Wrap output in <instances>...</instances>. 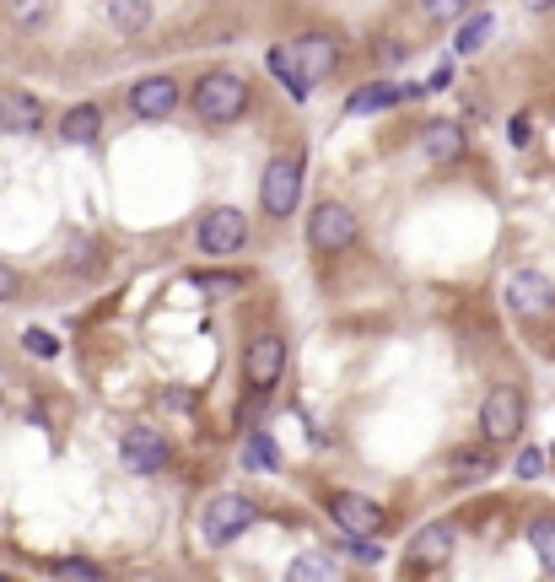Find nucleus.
Listing matches in <instances>:
<instances>
[{
  "mask_svg": "<svg viewBox=\"0 0 555 582\" xmlns=\"http://www.w3.org/2000/svg\"><path fill=\"white\" fill-rule=\"evenodd\" d=\"M97 129H103V114H97L92 103H82V108H71V114L60 119V141H65V146H86V141H97Z\"/></svg>",
  "mask_w": 555,
  "mask_h": 582,
  "instance_id": "dca6fc26",
  "label": "nucleus"
},
{
  "mask_svg": "<svg viewBox=\"0 0 555 582\" xmlns=\"http://www.w3.org/2000/svg\"><path fill=\"white\" fill-rule=\"evenodd\" d=\"M470 6H474V0H427V17H431V22H459Z\"/></svg>",
  "mask_w": 555,
  "mask_h": 582,
  "instance_id": "bb28decb",
  "label": "nucleus"
},
{
  "mask_svg": "<svg viewBox=\"0 0 555 582\" xmlns=\"http://www.w3.org/2000/svg\"><path fill=\"white\" fill-rule=\"evenodd\" d=\"M491 39V17H474V22H464V28H459V54H474V49H480V43Z\"/></svg>",
  "mask_w": 555,
  "mask_h": 582,
  "instance_id": "393cba45",
  "label": "nucleus"
},
{
  "mask_svg": "<svg viewBox=\"0 0 555 582\" xmlns=\"http://www.w3.org/2000/svg\"><path fill=\"white\" fill-rule=\"evenodd\" d=\"M329 518L341 523L345 534H378L388 523V512L373 497H356V491H335L329 497Z\"/></svg>",
  "mask_w": 555,
  "mask_h": 582,
  "instance_id": "9b49d317",
  "label": "nucleus"
},
{
  "mask_svg": "<svg viewBox=\"0 0 555 582\" xmlns=\"http://www.w3.org/2000/svg\"><path fill=\"white\" fill-rule=\"evenodd\" d=\"M243 108H249V82L238 71L200 76V86H195V114L206 125H232V119H243Z\"/></svg>",
  "mask_w": 555,
  "mask_h": 582,
  "instance_id": "f257e3e1",
  "label": "nucleus"
},
{
  "mask_svg": "<svg viewBox=\"0 0 555 582\" xmlns=\"http://www.w3.org/2000/svg\"><path fill=\"white\" fill-rule=\"evenodd\" d=\"M195 287L206 291L211 302H221V297H232V291H243V281H238V276H195Z\"/></svg>",
  "mask_w": 555,
  "mask_h": 582,
  "instance_id": "a878e982",
  "label": "nucleus"
},
{
  "mask_svg": "<svg viewBox=\"0 0 555 582\" xmlns=\"http://www.w3.org/2000/svg\"><path fill=\"white\" fill-rule=\"evenodd\" d=\"M270 71H275L281 82L292 86V97H307V92H313V86L297 76V65H292V54H286V49H270Z\"/></svg>",
  "mask_w": 555,
  "mask_h": 582,
  "instance_id": "5701e85b",
  "label": "nucleus"
},
{
  "mask_svg": "<svg viewBox=\"0 0 555 582\" xmlns=\"http://www.w3.org/2000/svg\"><path fill=\"white\" fill-rule=\"evenodd\" d=\"M254 523V501L249 497H216L206 512H200V529H206V544H232L243 529Z\"/></svg>",
  "mask_w": 555,
  "mask_h": 582,
  "instance_id": "6e6552de",
  "label": "nucleus"
},
{
  "mask_svg": "<svg viewBox=\"0 0 555 582\" xmlns=\"http://www.w3.org/2000/svg\"><path fill=\"white\" fill-rule=\"evenodd\" d=\"M507 308H513L517 319H551L555 287L540 270H517L513 281H507Z\"/></svg>",
  "mask_w": 555,
  "mask_h": 582,
  "instance_id": "9d476101",
  "label": "nucleus"
},
{
  "mask_svg": "<svg viewBox=\"0 0 555 582\" xmlns=\"http://www.w3.org/2000/svg\"><path fill=\"white\" fill-rule=\"evenodd\" d=\"M480 432H485L491 443H513L517 432H523V394H517L513 383H502V388L485 394V405H480Z\"/></svg>",
  "mask_w": 555,
  "mask_h": 582,
  "instance_id": "39448f33",
  "label": "nucleus"
},
{
  "mask_svg": "<svg viewBox=\"0 0 555 582\" xmlns=\"http://www.w3.org/2000/svg\"><path fill=\"white\" fill-rule=\"evenodd\" d=\"M448 555H453V529L448 523H431V529H421L410 540V572H442Z\"/></svg>",
  "mask_w": 555,
  "mask_h": 582,
  "instance_id": "ddd939ff",
  "label": "nucleus"
},
{
  "mask_svg": "<svg viewBox=\"0 0 555 582\" xmlns=\"http://www.w3.org/2000/svg\"><path fill=\"white\" fill-rule=\"evenodd\" d=\"M146 17H151V0H108V22L119 33H140Z\"/></svg>",
  "mask_w": 555,
  "mask_h": 582,
  "instance_id": "f3484780",
  "label": "nucleus"
},
{
  "mask_svg": "<svg viewBox=\"0 0 555 582\" xmlns=\"http://www.w3.org/2000/svg\"><path fill=\"white\" fill-rule=\"evenodd\" d=\"M281 373H286V340L281 334H254L243 345V377H249V388L270 394L281 383Z\"/></svg>",
  "mask_w": 555,
  "mask_h": 582,
  "instance_id": "f03ea898",
  "label": "nucleus"
},
{
  "mask_svg": "<svg viewBox=\"0 0 555 582\" xmlns=\"http://www.w3.org/2000/svg\"><path fill=\"white\" fill-rule=\"evenodd\" d=\"M448 469H453V480H485L491 475V454L485 448H459L448 458Z\"/></svg>",
  "mask_w": 555,
  "mask_h": 582,
  "instance_id": "6ab92c4d",
  "label": "nucleus"
},
{
  "mask_svg": "<svg viewBox=\"0 0 555 582\" xmlns=\"http://www.w3.org/2000/svg\"><path fill=\"white\" fill-rule=\"evenodd\" d=\"M388 103H399V92H394V86H367V92H356V97H350V114H367V108H388Z\"/></svg>",
  "mask_w": 555,
  "mask_h": 582,
  "instance_id": "b1692460",
  "label": "nucleus"
},
{
  "mask_svg": "<svg viewBox=\"0 0 555 582\" xmlns=\"http://www.w3.org/2000/svg\"><path fill=\"white\" fill-rule=\"evenodd\" d=\"M195 238H200V253L227 259V253H243V243H249V221H243V210L216 206V210H206V221H200Z\"/></svg>",
  "mask_w": 555,
  "mask_h": 582,
  "instance_id": "20e7f679",
  "label": "nucleus"
},
{
  "mask_svg": "<svg viewBox=\"0 0 555 582\" xmlns=\"http://www.w3.org/2000/svg\"><path fill=\"white\" fill-rule=\"evenodd\" d=\"M22 340H28V351H33V356H60V340H54L49 330H28Z\"/></svg>",
  "mask_w": 555,
  "mask_h": 582,
  "instance_id": "cd10ccee",
  "label": "nucleus"
},
{
  "mask_svg": "<svg viewBox=\"0 0 555 582\" xmlns=\"http://www.w3.org/2000/svg\"><path fill=\"white\" fill-rule=\"evenodd\" d=\"M507 135H513V146H523V141H528V119L517 114V119H513V129H507Z\"/></svg>",
  "mask_w": 555,
  "mask_h": 582,
  "instance_id": "473e14b6",
  "label": "nucleus"
},
{
  "mask_svg": "<svg viewBox=\"0 0 555 582\" xmlns=\"http://www.w3.org/2000/svg\"><path fill=\"white\" fill-rule=\"evenodd\" d=\"M54 578H103L97 567H86V561H60L54 567Z\"/></svg>",
  "mask_w": 555,
  "mask_h": 582,
  "instance_id": "2f4dec72",
  "label": "nucleus"
},
{
  "mask_svg": "<svg viewBox=\"0 0 555 582\" xmlns=\"http://www.w3.org/2000/svg\"><path fill=\"white\" fill-rule=\"evenodd\" d=\"M286 578L292 582H335L341 578V567H335L329 555H297V561L286 567Z\"/></svg>",
  "mask_w": 555,
  "mask_h": 582,
  "instance_id": "a211bd4d",
  "label": "nucleus"
},
{
  "mask_svg": "<svg viewBox=\"0 0 555 582\" xmlns=\"http://www.w3.org/2000/svg\"><path fill=\"white\" fill-rule=\"evenodd\" d=\"M523 6H528V11H545V6H551V0H523Z\"/></svg>",
  "mask_w": 555,
  "mask_h": 582,
  "instance_id": "72a5a7b5",
  "label": "nucleus"
},
{
  "mask_svg": "<svg viewBox=\"0 0 555 582\" xmlns=\"http://www.w3.org/2000/svg\"><path fill=\"white\" fill-rule=\"evenodd\" d=\"M286 54H292V65H297V76H302L307 86H313V82H329V76L341 71V43L329 39V33H302V39L292 43Z\"/></svg>",
  "mask_w": 555,
  "mask_h": 582,
  "instance_id": "0eeeda50",
  "label": "nucleus"
},
{
  "mask_svg": "<svg viewBox=\"0 0 555 582\" xmlns=\"http://www.w3.org/2000/svg\"><path fill=\"white\" fill-rule=\"evenodd\" d=\"M243 464L259 469V475H270V469L281 464V458H275V443H270L264 432H249V437H243Z\"/></svg>",
  "mask_w": 555,
  "mask_h": 582,
  "instance_id": "aec40b11",
  "label": "nucleus"
},
{
  "mask_svg": "<svg viewBox=\"0 0 555 582\" xmlns=\"http://www.w3.org/2000/svg\"><path fill=\"white\" fill-rule=\"evenodd\" d=\"M528 544H534L540 567L555 572V518H534V523H528Z\"/></svg>",
  "mask_w": 555,
  "mask_h": 582,
  "instance_id": "412c9836",
  "label": "nucleus"
},
{
  "mask_svg": "<svg viewBox=\"0 0 555 582\" xmlns=\"http://www.w3.org/2000/svg\"><path fill=\"white\" fill-rule=\"evenodd\" d=\"M335 555H350L356 567H378V561H384V550H378L373 534H345V544L335 550Z\"/></svg>",
  "mask_w": 555,
  "mask_h": 582,
  "instance_id": "4be33fe9",
  "label": "nucleus"
},
{
  "mask_svg": "<svg viewBox=\"0 0 555 582\" xmlns=\"http://www.w3.org/2000/svg\"><path fill=\"white\" fill-rule=\"evenodd\" d=\"M119 458H125L129 475H163L168 469V443L151 426H129L125 437H119Z\"/></svg>",
  "mask_w": 555,
  "mask_h": 582,
  "instance_id": "1a4fd4ad",
  "label": "nucleus"
},
{
  "mask_svg": "<svg viewBox=\"0 0 555 582\" xmlns=\"http://www.w3.org/2000/svg\"><path fill=\"white\" fill-rule=\"evenodd\" d=\"M259 200L270 216H292L302 200V163L297 157H275L264 167V184H259Z\"/></svg>",
  "mask_w": 555,
  "mask_h": 582,
  "instance_id": "423d86ee",
  "label": "nucleus"
},
{
  "mask_svg": "<svg viewBox=\"0 0 555 582\" xmlns=\"http://www.w3.org/2000/svg\"><path fill=\"white\" fill-rule=\"evenodd\" d=\"M307 243L318 253H345L356 243V216L341 200H324V206L307 216Z\"/></svg>",
  "mask_w": 555,
  "mask_h": 582,
  "instance_id": "7ed1b4c3",
  "label": "nucleus"
},
{
  "mask_svg": "<svg viewBox=\"0 0 555 582\" xmlns=\"http://www.w3.org/2000/svg\"><path fill=\"white\" fill-rule=\"evenodd\" d=\"M517 475H523V480H540V475H545V454H540V448H523V454H517Z\"/></svg>",
  "mask_w": 555,
  "mask_h": 582,
  "instance_id": "c756f323",
  "label": "nucleus"
},
{
  "mask_svg": "<svg viewBox=\"0 0 555 582\" xmlns=\"http://www.w3.org/2000/svg\"><path fill=\"white\" fill-rule=\"evenodd\" d=\"M11 17L17 22H43L49 17V0H11Z\"/></svg>",
  "mask_w": 555,
  "mask_h": 582,
  "instance_id": "c85d7f7f",
  "label": "nucleus"
},
{
  "mask_svg": "<svg viewBox=\"0 0 555 582\" xmlns=\"http://www.w3.org/2000/svg\"><path fill=\"white\" fill-rule=\"evenodd\" d=\"M421 157H427L431 167H453L459 157H464V129L453 125V119L427 125V135H421Z\"/></svg>",
  "mask_w": 555,
  "mask_h": 582,
  "instance_id": "4468645a",
  "label": "nucleus"
},
{
  "mask_svg": "<svg viewBox=\"0 0 555 582\" xmlns=\"http://www.w3.org/2000/svg\"><path fill=\"white\" fill-rule=\"evenodd\" d=\"M39 125H43L39 97H28V92H6V97H0V129H11V135H33Z\"/></svg>",
  "mask_w": 555,
  "mask_h": 582,
  "instance_id": "2eb2a0df",
  "label": "nucleus"
},
{
  "mask_svg": "<svg viewBox=\"0 0 555 582\" xmlns=\"http://www.w3.org/2000/svg\"><path fill=\"white\" fill-rule=\"evenodd\" d=\"M17 291H22V276L11 264H0V302H17Z\"/></svg>",
  "mask_w": 555,
  "mask_h": 582,
  "instance_id": "7c9ffc66",
  "label": "nucleus"
},
{
  "mask_svg": "<svg viewBox=\"0 0 555 582\" xmlns=\"http://www.w3.org/2000/svg\"><path fill=\"white\" fill-rule=\"evenodd\" d=\"M129 108H135V119H146V125L168 119L172 108H178V82H172V76H146V82H135L129 86Z\"/></svg>",
  "mask_w": 555,
  "mask_h": 582,
  "instance_id": "f8f14e48",
  "label": "nucleus"
}]
</instances>
